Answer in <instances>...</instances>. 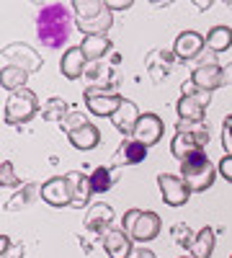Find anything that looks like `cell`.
<instances>
[{
	"mask_svg": "<svg viewBox=\"0 0 232 258\" xmlns=\"http://www.w3.org/2000/svg\"><path fill=\"white\" fill-rule=\"evenodd\" d=\"M214 240H217L214 230H212V227H201V230L196 232V243H194V248H191V255H194V258H209V255L214 253Z\"/></svg>",
	"mask_w": 232,
	"mask_h": 258,
	"instance_id": "cell-25",
	"label": "cell"
},
{
	"mask_svg": "<svg viewBox=\"0 0 232 258\" xmlns=\"http://www.w3.org/2000/svg\"><path fill=\"white\" fill-rule=\"evenodd\" d=\"M39 111V98L34 91L24 88V91H16L8 96L6 101V124H26L36 116Z\"/></svg>",
	"mask_w": 232,
	"mask_h": 258,
	"instance_id": "cell-6",
	"label": "cell"
},
{
	"mask_svg": "<svg viewBox=\"0 0 232 258\" xmlns=\"http://www.w3.org/2000/svg\"><path fill=\"white\" fill-rule=\"evenodd\" d=\"M86 64H88V59H86V54H83L80 47H70L65 54L59 57V70H62V75H65L67 80L83 78V73H86Z\"/></svg>",
	"mask_w": 232,
	"mask_h": 258,
	"instance_id": "cell-19",
	"label": "cell"
},
{
	"mask_svg": "<svg viewBox=\"0 0 232 258\" xmlns=\"http://www.w3.org/2000/svg\"><path fill=\"white\" fill-rule=\"evenodd\" d=\"M83 98H86V106L93 116H114L124 101L119 93L106 91V88H88L83 93Z\"/></svg>",
	"mask_w": 232,
	"mask_h": 258,
	"instance_id": "cell-8",
	"label": "cell"
},
{
	"mask_svg": "<svg viewBox=\"0 0 232 258\" xmlns=\"http://www.w3.org/2000/svg\"><path fill=\"white\" fill-rule=\"evenodd\" d=\"M191 80H194V85H199L201 91H217V88H222V68L217 62H209V64H199V68L194 70V75H191Z\"/></svg>",
	"mask_w": 232,
	"mask_h": 258,
	"instance_id": "cell-20",
	"label": "cell"
},
{
	"mask_svg": "<svg viewBox=\"0 0 232 258\" xmlns=\"http://www.w3.org/2000/svg\"><path fill=\"white\" fill-rule=\"evenodd\" d=\"M70 8L75 13L78 29L86 36L106 34L114 24V13L109 11V6L103 0H72Z\"/></svg>",
	"mask_w": 232,
	"mask_h": 258,
	"instance_id": "cell-2",
	"label": "cell"
},
{
	"mask_svg": "<svg viewBox=\"0 0 232 258\" xmlns=\"http://www.w3.org/2000/svg\"><path fill=\"white\" fill-rule=\"evenodd\" d=\"M171 238H173L176 245H181V248L188 250V253H191V248H194V243H196V235L191 232V227H188L186 222H178V225L171 227Z\"/></svg>",
	"mask_w": 232,
	"mask_h": 258,
	"instance_id": "cell-26",
	"label": "cell"
},
{
	"mask_svg": "<svg viewBox=\"0 0 232 258\" xmlns=\"http://www.w3.org/2000/svg\"><path fill=\"white\" fill-rule=\"evenodd\" d=\"M8 64L11 68H21L26 73H36V70H41V57L34 47L16 41V44L3 47V68H8Z\"/></svg>",
	"mask_w": 232,
	"mask_h": 258,
	"instance_id": "cell-7",
	"label": "cell"
},
{
	"mask_svg": "<svg viewBox=\"0 0 232 258\" xmlns=\"http://www.w3.org/2000/svg\"><path fill=\"white\" fill-rule=\"evenodd\" d=\"M91 186H93V194H106L111 186H114V176H111V168L106 165H98L93 173H91Z\"/></svg>",
	"mask_w": 232,
	"mask_h": 258,
	"instance_id": "cell-27",
	"label": "cell"
},
{
	"mask_svg": "<svg viewBox=\"0 0 232 258\" xmlns=\"http://www.w3.org/2000/svg\"><path fill=\"white\" fill-rule=\"evenodd\" d=\"M229 258H232V255H229Z\"/></svg>",
	"mask_w": 232,
	"mask_h": 258,
	"instance_id": "cell-41",
	"label": "cell"
},
{
	"mask_svg": "<svg viewBox=\"0 0 232 258\" xmlns=\"http://www.w3.org/2000/svg\"><path fill=\"white\" fill-rule=\"evenodd\" d=\"M222 147L224 155H232V114H227L222 121Z\"/></svg>",
	"mask_w": 232,
	"mask_h": 258,
	"instance_id": "cell-30",
	"label": "cell"
},
{
	"mask_svg": "<svg viewBox=\"0 0 232 258\" xmlns=\"http://www.w3.org/2000/svg\"><path fill=\"white\" fill-rule=\"evenodd\" d=\"M158 186H160V194H163V202L168 207H183L188 202V197L194 194L181 176H173V173H160Z\"/></svg>",
	"mask_w": 232,
	"mask_h": 258,
	"instance_id": "cell-9",
	"label": "cell"
},
{
	"mask_svg": "<svg viewBox=\"0 0 232 258\" xmlns=\"http://www.w3.org/2000/svg\"><path fill=\"white\" fill-rule=\"evenodd\" d=\"M214 176H217V168L212 165V160H209V155L204 153V150L191 153L186 160H181V178L188 183V188L196 191V194L212 188Z\"/></svg>",
	"mask_w": 232,
	"mask_h": 258,
	"instance_id": "cell-4",
	"label": "cell"
},
{
	"mask_svg": "<svg viewBox=\"0 0 232 258\" xmlns=\"http://www.w3.org/2000/svg\"><path fill=\"white\" fill-rule=\"evenodd\" d=\"M147 158V145L134 140V137H126L121 142V147L116 150V155H114V163L116 165H137Z\"/></svg>",
	"mask_w": 232,
	"mask_h": 258,
	"instance_id": "cell-18",
	"label": "cell"
},
{
	"mask_svg": "<svg viewBox=\"0 0 232 258\" xmlns=\"http://www.w3.org/2000/svg\"><path fill=\"white\" fill-rule=\"evenodd\" d=\"M106 6H109V11L114 13V11H126V8H132L134 3H132V0H119V3H116V0H106Z\"/></svg>",
	"mask_w": 232,
	"mask_h": 258,
	"instance_id": "cell-35",
	"label": "cell"
},
{
	"mask_svg": "<svg viewBox=\"0 0 232 258\" xmlns=\"http://www.w3.org/2000/svg\"><path fill=\"white\" fill-rule=\"evenodd\" d=\"M217 170L222 173V178H224V181H229V183H232V155H224V158L219 160Z\"/></svg>",
	"mask_w": 232,
	"mask_h": 258,
	"instance_id": "cell-34",
	"label": "cell"
},
{
	"mask_svg": "<svg viewBox=\"0 0 232 258\" xmlns=\"http://www.w3.org/2000/svg\"><path fill=\"white\" fill-rule=\"evenodd\" d=\"M26 80H29V73L21 70V68H3L0 70V83H3V88L16 93V91H24L26 88Z\"/></svg>",
	"mask_w": 232,
	"mask_h": 258,
	"instance_id": "cell-24",
	"label": "cell"
},
{
	"mask_svg": "<svg viewBox=\"0 0 232 258\" xmlns=\"http://www.w3.org/2000/svg\"><path fill=\"white\" fill-rule=\"evenodd\" d=\"M229 83H232V62L227 68H222V85H229Z\"/></svg>",
	"mask_w": 232,
	"mask_h": 258,
	"instance_id": "cell-36",
	"label": "cell"
},
{
	"mask_svg": "<svg viewBox=\"0 0 232 258\" xmlns=\"http://www.w3.org/2000/svg\"><path fill=\"white\" fill-rule=\"evenodd\" d=\"M139 212H142V209H129V212H126L124 217H121V230H124L126 235L132 232V227H134V220L139 217Z\"/></svg>",
	"mask_w": 232,
	"mask_h": 258,
	"instance_id": "cell-33",
	"label": "cell"
},
{
	"mask_svg": "<svg viewBox=\"0 0 232 258\" xmlns=\"http://www.w3.org/2000/svg\"><path fill=\"white\" fill-rule=\"evenodd\" d=\"M129 258H155V253H152V250H147V248H139V250H134Z\"/></svg>",
	"mask_w": 232,
	"mask_h": 258,
	"instance_id": "cell-37",
	"label": "cell"
},
{
	"mask_svg": "<svg viewBox=\"0 0 232 258\" xmlns=\"http://www.w3.org/2000/svg\"><path fill=\"white\" fill-rule=\"evenodd\" d=\"M8 250H11V238L3 235V238H0V253H8Z\"/></svg>",
	"mask_w": 232,
	"mask_h": 258,
	"instance_id": "cell-38",
	"label": "cell"
},
{
	"mask_svg": "<svg viewBox=\"0 0 232 258\" xmlns=\"http://www.w3.org/2000/svg\"><path fill=\"white\" fill-rule=\"evenodd\" d=\"M34 191H36L34 186H26V188L21 191V194H16V197H13V199L6 204V212H16V209H21V207H26V204L34 199Z\"/></svg>",
	"mask_w": 232,
	"mask_h": 258,
	"instance_id": "cell-29",
	"label": "cell"
},
{
	"mask_svg": "<svg viewBox=\"0 0 232 258\" xmlns=\"http://www.w3.org/2000/svg\"><path fill=\"white\" fill-rule=\"evenodd\" d=\"M209 145V126L206 124H196V126H188L178 121V132L171 140V153L176 160H186L191 153H199Z\"/></svg>",
	"mask_w": 232,
	"mask_h": 258,
	"instance_id": "cell-5",
	"label": "cell"
},
{
	"mask_svg": "<svg viewBox=\"0 0 232 258\" xmlns=\"http://www.w3.org/2000/svg\"><path fill=\"white\" fill-rule=\"evenodd\" d=\"M163 135H165V124H163V119L158 116V114H142L139 116V121H137V126H134V140H139V142H144L147 147H152V145H158L160 140H163Z\"/></svg>",
	"mask_w": 232,
	"mask_h": 258,
	"instance_id": "cell-11",
	"label": "cell"
},
{
	"mask_svg": "<svg viewBox=\"0 0 232 258\" xmlns=\"http://www.w3.org/2000/svg\"><path fill=\"white\" fill-rule=\"evenodd\" d=\"M209 101H212V93L201 91L199 85H194V80H186V83L181 85V98H178V103H176L178 121H181V124H188V126L204 124Z\"/></svg>",
	"mask_w": 232,
	"mask_h": 258,
	"instance_id": "cell-3",
	"label": "cell"
},
{
	"mask_svg": "<svg viewBox=\"0 0 232 258\" xmlns=\"http://www.w3.org/2000/svg\"><path fill=\"white\" fill-rule=\"evenodd\" d=\"M67 137H70V145L75 150H86V153H88V150H96L98 142H101V132H98V126L93 121L78 126L75 132H70Z\"/></svg>",
	"mask_w": 232,
	"mask_h": 258,
	"instance_id": "cell-21",
	"label": "cell"
},
{
	"mask_svg": "<svg viewBox=\"0 0 232 258\" xmlns=\"http://www.w3.org/2000/svg\"><path fill=\"white\" fill-rule=\"evenodd\" d=\"M206 39V47L209 52H224L232 47V29L229 26H214V29H209V34L204 36Z\"/></svg>",
	"mask_w": 232,
	"mask_h": 258,
	"instance_id": "cell-23",
	"label": "cell"
},
{
	"mask_svg": "<svg viewBox=\"0 0 232 258\" xmlns=\"http://www.w3.org/2000/svg\"><path fill=\"white\" fill-rule=\"evenodd\" d=\"M39 197L44 199L49 207H72V194H70V183L65 176H54L49 181H44V186L39 188Z\"/></svg>",
	"mask_w": 232,
	"mask_h": 258,
	"instance_id": "cell-10",
	"label": "cell"
},
{
	"mask_svg": "<svg viewBox=\"0 0 232 258\" xmlns=\"http://www.w3.org/2000/svg\"><path fill=\"white\" fill-rule=\"evenodd\" d=\"M111 222H114V209L109 204H103V202L91 204V209L86 214V230L98 232L101 238H103V235L111 230Z\"/></svg>",
	"mask_w": 232,
	"mask_h": 258,
	"instance_id": "cell-14",
	"label": "cell"
},
{
	"mask_svg": "<svg viewBox=\"0 0 232 258\" xmlns=\"http://www.w3.org/2000/svg\"><path fill=\"white\" fill-rule=\"evenodd\" d=\"M181 258H194V255H191V253H188V255H181Z\"/></svg>",
	"mask_w": 232,
	"mask_h": 258,
	"instance_id": "cell-40",
	"label": "cell"
},
{
	"mask_svg": "<svg viewBox=\"0 0 232 258\" xmlns=\"http://www.w3.org/2000/svg\"><path fill=\"white\" fill-rule=\"evenodd\" d=\"M204 44H206V39L199 34V31H181L178 39H176V57L181 59H196L201 52H204Z\"/></svg>",
	"mask_w": 232,
	"mask_h": 258,
	"instance_id": "cell-15",
	"label": "cell"
},
{
	"mask_svg": "<svg viewBox=\"0 0 232 258\" xmlns=\"http://www.w3.org/2000/svg\"><path fill=\"white\" fill-rule=\"evenodd\" d=\"M72 31V16L65 3H49L36 16V34L41 44L49 49H59L70 39Z\"/></svg>",
	"mask_w": 232,
	"mask_h": 258,
	"instance_id": "cell-1",
	"label": "cell"
},
{
	"mask_svg": "<svg viewBox=\"0 0 232 258\" xmlns=\"http://www.w3.org/2000/svg\"><path fill=\"white\" fill-rule=\"evenodd\" d=\"M41 116L44 119H59V121H65L67 116V103L62 101V98H49L44 103V109H41Z\"/></svg>",
	"mask_w": 232,
	"mask_h": 258,
	"instance_id": "cell-28",
	"label": "cell"
},
{
	"mask_svg": "<svg viewBox=\"0 0 232 258\" xmlns=\"http://www.w3.org/2000/svg\"><path fill=\"white\" fill-rule=\"evenodd\" d=\"M83 54H86L88 62H98L101 57H106L111 52V39L106 34H96V36H83V44H80Z\"/></svg>",
	"mask_w": 232,
	"mask_h": 258,
	"instance_id": "cell-22",
	"label": "cell"
},
{
	"mask_svg": "<svg viewBox=\"0 0 232 258\" xmlns=\"http://www.w3.org/2000/svg\"><path fill=\"white\" fill-rule=\"evenodd\" d=\"M163 230V222H160V214L158 212H139V217L134 220V227L129 232V238L137 240V243H150L155 240Z\"/></svg>",
	"mask_w": 232,
	"mask_h": 258,
	"instance_id": "cell-12",
	"label": "cell"
},
{
	"mask_svg": "<svg viewBox=\"0 0 232 258\" xmlns=\"http://www.w3.org/2000/svg\"><path fill=\"white\" fill-rule=\"evenodd\" d=\"M0 183L3 186H18L21 178L13 173V163L11 160H3V168H0Z\"/></svg>",
	"mask_w": 232,
	"mask_h": 258,
	"instance_id": "cell-31",
	"label": "cell"
},
{
	"mask_svg": "<svg viewBox=\"0 0 232 258\" xmlns=\"http://www.w3.org/2000/svg\"><path fill=\"white\" fill-rule=\"evenodd\" d=\"M6 255V253H3ZM18 255H24V245H13V250L6 255V258H18Z\"/></svg>",
	"mask_w": 232,
	"mask_h": 258,
	"instance_id": "cell-39",
	"label": "cell"
},
{
	"mask_svg": "<svg viewBox=\"0 0 232 258\" xmlns=\"http://www.w3.org/2000/svg\"><path fill=\"white\" fill-rule=\"evenodd\" d=\"M83 124H88V119H86V114H80V111H72V114H67L65 116V121H62V129L70 135V132H75L78 126H83Z\"/></svg>",
	"mask_w": 232,
	"mask_h": 258,
	"instance_id": "cell-32",
	"label": "cell"
},
{
	"mask_svg": "<svg viewBox=\"0 0 232 258\" xmlns=\"http://www.w3.org/2000/svg\"><path fill=\"white\" fill-rule=\"evenodd\" d=\"M65 178H67V183H70L72 207H75V209H86V207H91V194H93L91 176L80 173V170H70Z\"/></svg>",
	"mask_w": 232,
	"mask_h": 258,
	"instance_id": "cell-13",
	"label": "cell"
},
{
	"mask_svg": "<svg viewBox=\"0 0 232 258\" xmlns=\"http://www.w3.org/2000/svg\"><path fill=\"white\" fill-rule=\"evenodd\" d=\"M139 109H137V103L134 101H121V106H119V111L111 116V121H114V126L119 129L121 135H126V137H132L134 135V126H137V121H139Z\"/></svg>",
	"mask_w": 232,
	"mask_h": 258,
	"instance_id": "cell-17",
	"label": "cell"
},
{
	"mask_svg": "<svg viewBox=\"0 0 232 258\" xmlns=\"http://www.w3.org/2000/svg\"><path fill=\"white\" fill-rule=\"evenodd\" d=\"M101 240H103V250H106L111 258H129V255L134 253L132 238H129V235H126L121 227H119V230H109Z\"/></svg>",
	"mask_w": 232,
	"mask_h": 258,
	"instance_id": "cell-16",
	"label": "cell"
}]
</instances>
